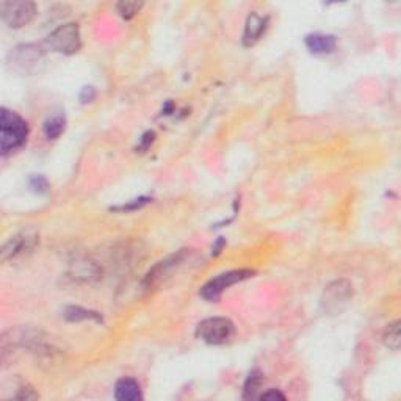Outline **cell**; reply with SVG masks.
Masks as SVG:
<instances>
[{
    "mask_svg": "<svg viewBox=\"0 0 401 401\" xmlns=\"http://www.w3.org/2000/svg\"><path fill=\"white\" fill-rule=\"evenodd\" d=\"M261 384H262V374L257 370L251 372L247 378V383H245V398H254Z\"/></svg>",
    "mask_w": 401,
    "mask_h": 401,
    "instance_id": "19",
    "label": "cell"
},
{
    "mask_svg": "<svg viewBox=\"0 0 401 401\" xmlns=\"http://www.w3.org/2000/svg\"><path fill=\"white\" fill-rule=\"evenodd\" d=\"M36 245H38L36 232H34V231L19 232V234L8 238V240H6L2 247V251H0L2 262L11 261V258H16L19 256L25 254V252L34 251Z\"/></svg>",
    "mask_w": 401,
    "mask_h": 401,
    "instance_id": "9",
    "label": "cell"
},
{
    "mask_svg": "<svg viewBox=\"0 0 401 401\" xmlns=\"http://www.w3.org/2000/svg\"><path fill=\"white\" fill-rule=\"evenodd\" d=\"M30 184H31V189L36 190L38 193H44V191H48V180L44 179L43 176H38V177H31L30 180Z\"/></svg>",
    "mask_w": 401,
    "mask_h": 401,
    "instance_id": "20",
    "label": "cell"
},
{
    "mask_svg": "<svg viewBox=\"0 0 401 401\" xmlns=\"http://www.w3.org/2000/svg\"><path fill=\"white\" fill-rule=\"evenodd\" d=\"M64 127H66V119L61 115H57L46 119L43 126V132L48 140H57L64 132Z\"/></svg>",
    "mask_w": 401,
    "mask_h": 401,
    "instance_id": "15",
    "label": "cell"
},
{
    "mask_svg": "<svg viewBox=\"0 0 401 401\" xmlns=\"http://www.w3.org/2000/svg\"><path fill=\"white\" fill-rule=\"evenodd\" d=\"M268 27V17L267 16H261L257 13H252V15L248 16L247 19V25H245V31H243V46L245 48H251L261 40L263 36L265 30Z\"/></svg>",
    "mask_w": 401,
    "mask_h": 401,
    "instance_id": "11",
    "label": "cell"
},
{
    "mask_svg": "<svg viewBox=\"0 0 401 401\" xmlns=\"http://www.w3.org/2000/svg\"><path fill=\"white\" fill-rule=\"evenodd\" d=\"M64 316L69 321H80V320H101V315L98 312H92L79 306H71L64 310Z\"/></svg>",
    "mask_w": 401,
    "mask_h": 401,
    "instance_id": "17",
    "label": "cell"
},
{
    "mask_svg": "<svg viewBox=\"0 0 401 401\" xmlns=\"http://www.w3.org/2000/svg\"><path fill=\"white\" fill-rule=\"evenodd\" d=\"M0 395L8 400H36L40 397L27 381L19 377H13L11 379L5 381Z\"/></svg>",
    "mask_w": 401,
    "mask_h": 401,
    "instance_id": "10",
    "label": "cell"
},
{
    "mask_svg": "<svg viewBox=\"0 0 401 401\" xmlns=\"http://www.w3.org/2000/svg\"><path fill=\"white\" fill-rule=\"evenodd\" d=\"M235 326L226 316H212L203 320L196 328V335L209 345H224L234 337Z\"/></svg>",
    "mask_w": 401,
    "mask_h": 401,
    "instance_id": "3",
    "label": "cell"
},
{
    "mask_svg": "<svg viewBox=\"0 0 401 401\" xmlns=\"http://www.w3.org/2000/svg\"><path fill=\"white\" fill-rule=\"evenodd\" d=\"M44 50L36 44H21L10 52V69L17 74H30L43 61Z\"/></svg>",
    "mask_w": 401,
    "mask_h": 401,
    "instance_id": "6",
    "label": "cell"
},
{
    "mask_svg": "<svg viewBox=\"0 0 401 401\" xmlns=\"http://www.w3.org/2000/svg\"><path fill=\"white\" fill-rule=\"evenodd\" d=\"M254 275V271L251 270H232L226 271V273L218 275L217 277H213L205 286L200 289L199 295L203 296L207 301H217L219 296L223 295L224 290H228L229 287L235 286V284L242 282L245 279H249Z\"/></svg>",
    "mask_w": 401,
    "mask_h": 401,
    "instance_id": "7",
    "label": "cell"
},
{
    "mask_svg": "<svg viewBox=\"0 0 401 401\" xmlns=\"http://www.w3.org/2000/svg\"><path fill=\"white\" fill-rule=\"evenodd\" d=\"M190 256L189 249H180L176 254L168 256L163 261H160L154 265V267L147 271L145 279H143V286L145 289L151 290L154 287H157L161 281H165L166 277H170L174 270H177L179 267H182L184 262L187 261V257Z\"/></svg>",
    "mask_w": 401,
    "mask_h": 401,
    "instance_id": "8",
    "label": "cell"
},
{
    "mask_svg": "<svg viewBox=\"0 0 401 401\" xmlns=\"http://www.w3.org/2000/svg\"><path fill=\"white\" fill-rule=\"evenodd\" d=\"M74 279H82V281H92V279H98L99 277V270L93 262H77L74 265V270L71 271Z\"/></svg>",
    "mask_w": 401,
    "mask_h": 401,
    "instance_id": "14",
    "label": "cell"
},
{
    "mask_svg": "<svg viewBox=\"0 0 401 401\" xmlns=\"http://www.w3.org/2000/svg\"><path fill=\"white\" fill-rule=\"evenodd\" d=\"M119 16L122 19H132L140 10L143 8V2H137V0H126V2H119L116 5Z\"/></svg>",
    "mask_w": 401,
    "mask_h": 401,
    "instance_id": "18",
    "label": "cell"
},
{
    "mask_svg": "<svg viewBox=\"0 0 401 401\" xmlns=\"http://www.w3.org/2000/svg\"><path fill=\"white\" fill-rule=\"evenodd\" d=\"M400 328H401V323L398 320L393 321V323H391L389 326L386 328L384 335H383L384 345L387 348H391V350H393V351H397L398 348H400V344H401V331H400Z\"/></svg>",
    "mask_w": 401,
    "mask_h": 401,
    "instance_id": "16",
    "label": "cell"
},
{
    "mask_svg": "<svg viewBox=\"0 0 401 401\" xmlns=\"http://www.w3.org/2000/svg\"><path fill=\"white\" fill-rule=\"evenodd\" d=\"M304 44L306 48L312 52L315 55H325V54H331V52L335 49V38L333 35H323V34H312L307 35L306 40H304Z\"/></svg>",
    "mask_w": 401,
    "mask_h": 401,
    "instance_id": "12",
    "label": "cell"
},
{
    "mask_svg": "<svg viewBox=\"0 0 401 401\" xmlns=\"http://www.w3.org/2000/svg\"><path fill=\"white\" fill-rule=\"evenodd\" d=\"M353 298V284L347 279H337L325 287L320 306L328 315H337Z\"/></svg>",
    "mask_w": 401,
    "mask_h": 401,
    "instance_id": "4",
    "label": "cell"
},
{
    "mask_svg": "<svg viewBox=\"0 0 401 401\" xmlns=\"http://www.w3.org/2000/svg\"><path fill=\"white\" fill-rule=\"evenodd\" d=\"M258 398H262V400H286V395L281 393L279 391H276V389H270L267 392H263L262 395H258Z\"/></svg>",
    "mask_w": 401,
    "mask_h": 401,
    "instance_id": "21",
    "label": "cell"
},
{
    "mask_svg": "<svg viewBox=\"0 0 401 401\" xmlns=\"http://www.w3.org/2000/svg\"><path fill=\"white\" fill-rule=\"evenodd\" d=\"M0 16L10 29H22L34 21L36 5L29 0H6L0 3Z\"/></svg>",
    "mask_w": 401,
    "mask_h": 401,
    "instance_id": "5",
    "label": "cell"
},
{
    "mask_svg": "<svg viewBox=\"0 0 401 401\" xmlns=\"http://www.w3.org/2000/svg\"><path fill=\"white\" fill-rule=\"evenodd\" d=\"M29 137V126L17 113L2 108L0 113V151L3 155L19 150Z\"/></svg>",
    "mask_w": 401,
    "mask_h": 401,
    "instance_id": "1",
    "label": "cell"
},
{
    "mask_svg": "<svg viewBox=\"0 0 401 401\" xmlns=\"http://www.w3.org/2000/svg\"><path fill=\"white\" fill-rule=\"evenodd\" d=\"M115 398L119 401H138L143 398L141 387L132 378H122L115 386Z\"/></svg>",
    "mask_w": 401,
    "mask_h": 401,
    "instance_id": "13",
    "label": "cell"
},
{
    "mask_svg": "<svg viewBox=\"0 0 401 401\" xmlns=\"http://www.w3.org/2000/svg\"><path fill=\"white\" fill-rule=\"evenodd\" d=\"M46 48L52 52H58V54L64 55H73L75 52H79L82 48L79 24L68 22L55 29L46 38Z\"/></svg>",
    "mask_w": 401,
    "mask_h": 401,
    "instance_id": "2",
    "label": "cell"
}]
</instances>
